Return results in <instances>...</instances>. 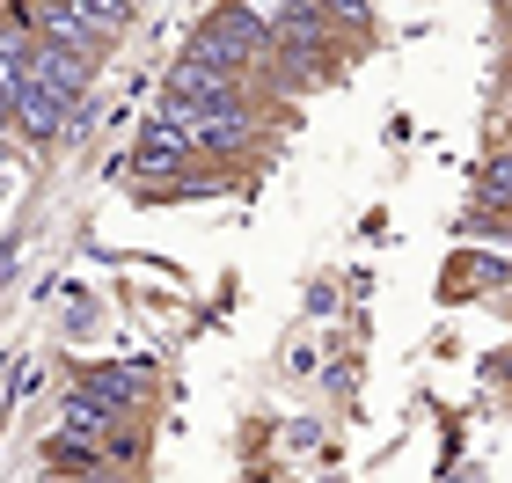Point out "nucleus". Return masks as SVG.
<instances>
[{"label": "nucleus", "mask_w": 512, "mask_h": 483, "mask_svg": "<svg viewBox=\"0 0 512 483\" xmlns=\"http://www.w3.org/2000/svg\"><path fill=\"white\" fill-rule=\"evenodd\" d=\"M154 118L169 125V132H183V147H242L249 140V103H213V110L161 103Z\"/></svg>", "instance_id": "obj_2"}, {"label": "nucleus", "mask_w": 512, "mask_h": 483, "mask_svg": "<svg viewBox=\"0 0 512 483\" xmlns=\"http://www.w3.org/2000/svg\"><path fill=\"white\" fill-rule=\"evenodd\" d=\"M183 154H191V147H183V132H169V125L154 118V125H147V140H139V154H132V169H139V176H169Z\"/></svg>", "instance_id": "obj_5"}, {"label": "nucleus", "mask_w": 512, "mask_h": 483, "mask_svg": "<svg viewBox=\"0 0 512 483\" xmlns=\"http://www.w3.org/2000/svg\"><path fill=\"white\" fill-rule=\"evenodd\" d=\"M483 198H491V205H505V198H512V154H498L491 169H483Z\"/></svg>", "instance_id": "obj_6"}, {"label": "nucleus", "mask_w": 512, "mask_h": 483, "mask_svg": "<svg viewBox=\"0 0 512 483\" xmlns=\"http://www.w3.org/2000/svg\"><path fill=\"white\" fill-rule=\"evenodd\" d=\"M74 396L88 403H103V410H118V418H132L139 403H147V366H132V359H110V366H88Z\"/></svg>", "instance_id": "obj_3"}, {"label": "nucleus", "mask_w": 512, "mask_h": 483, "mask_svg": "<svg viewBox=\"0 0 512 483\" xmlns=\"http://www.w3.org/2000/svg\"><path fill=\"white\" fill-rule=\"evenodd\" d=\"M66 110H74V103L52 96L44 81H22V96H15V125L30 132V140H52V132L66 125Z\"/></svg>", "instance_id": "obj_4"}, {"label": "nucleus", "mask_w": 512, "mask_h": 483, "mask_svg": "<svg viewBox=\"0 0 512 483\" xmlns=\"http://www.w3.org/2000/svg\"><path fill=\"white\" fill-rule=\"evenodd\" d=\"M0 125H8V96H0Z\"/></svg>", "instance_id": "obj_8"}, {"label": "nucleus", "mask_w": 512, "mask_h": 483, "mask_svg": "<svg viewBox=\"0 0 512 483\" xmlns=\"http://www.w3.org/2000/svg\"><path fill=\"white\" fill-rule=\"evenodd\" d=\"M22 22H37V37L44 44H66V52H88V44H103L110 30L125 22V8H103V0H66V8H30Z\"/></svg>", "instance_id": "obj_1"}, {"label": "nucleus", "mask_w": 512, "mask_h": 483, "mask_svg": "<svg viewBox=\"0 0 512 483\" xmlns=\"http://www.w3.org/2000/svg\"><path fill=\"white\" fill-rule=\"evenodd\" d=\"M52 483H103V476H52Z\"/></svg>", "instance_id": "obj_7"}]
</instances>
